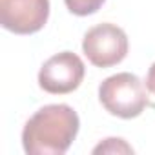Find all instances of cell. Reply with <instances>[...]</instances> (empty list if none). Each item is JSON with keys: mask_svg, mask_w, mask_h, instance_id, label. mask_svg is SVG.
Here are the masks:
<instances>
[{"mask_svg": "<svg viewBox=\"0 0 155 155\" xmlns=\"http://www.w3.org/2000/svg\"><path fill=\"white\" fill-rule=\"evenodd\" d=\"M128 35L122 28L102 22L90 28L82 38V51L97 68H111L120 64L128 55Z\"/></svg>", "mask_w": 155, "mask_h": 155, "instance_id": "obj_3", "label": "cell"}, {"mask_svg": "<svg viewBox=\"0 0 155 155\" xmlns=\"http://www.w3.org/2000/svg\"><path fill=\"white\" fill-rule=\"evenodd\" d=\"M81 128L77 111L68 104H48L24 124L22 146L28 155H62Z\"/></svg>", "mask_w": 155, "mask_h": 155, "instance_id": "obj_1", "label": "cell"}, {"mask_svg": "<svg viewBox=\"0 0 155 155\" xmlns=\"http://www.w3.org/2000/svg\"><path fill=\"white\" fill-rule=\"evenodd\" d=\"M146 88H148L150 93L155 95V62H153V64L150 66V69H148V75H146Z\"/></svg>", "mask_w": 155, "mask_h": 155, "instance_id": "obj_8", "label": "cell"}, {"mask_svg": "<svg viewBox=\"0 0 155 155\" xmlns=\"http://www.w3.org/2000/svg\"><path fill=\"white\" fill-rule=\"evenodd\" d=\"M144 82L137 75L122 71L104 79L99 86V101L102 108L119 119H135L148 106Z\"/></svg>", "mask_w": 155, "mask_h": 155, "instance_id": "obj_2", "label": "cell"}, {"mask_svg": "<svg viewBox=\"0 0 155 155\" xmlns=\"http://www.w3.org/2000/svg\"><path fill=\"white\" fill-rule=\"evenodd\" d=\"M93 153H133V148L130 144H126L124 139H104V142H101L99 146L93 148Z\"/></svg>", "mask_w": 155, "mask_h": 155, "instance_id": "obj_7", "label": "cell"}, {"mask_svg": "<svg viewBox=\"0 0 155 155\" xmlns=\"http://www.w3.org/2000/svg\"><path fill=\"white\" fill-rule=\"evenodd\" d=\"M49 18V0H0V24L15 35H33Z\"/></svg>", "mask_w": 155, "mask_h": 155, "instance_id": "obj_5", "label": "cell"}, {"mask_svg": "<svg viewBox=\"0 0 155 155\" xmlns=\"http://www.w3.org/2000/svg\"><path fill=\"white\" fill-rule=\"evenodd\" d=\"M106 0H64V4L69 13L77 17H88L97 13Z\"/></svg>", "mask_w": 155, "mask_h": 155, "instance_id": "obj_6", "label": "cell"}, {"mask_svg": "<svg viewBox=\"0 0 155 155\" xmlns=\"http://www.w3.org/2000/svg\"><path fill=\"white\" fill-rule=\"evenodd\" d=\"M86 66L79 55L62 51L49 57L38 71V86L51 95H66L79 88L84 81Z\"/></svg>", "mask_w": 155, "mask_h": 155, "instance_id": "obj_4", "label": "cell"}]
</instances>
